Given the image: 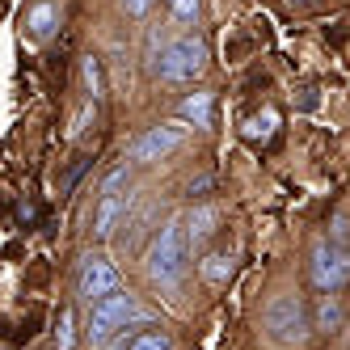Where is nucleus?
<instances>
[{
    "instance_id": "obj_8",
    "label": "nucleus",
    "mask_w": 350,
    "mask_h": 350,
    "mask_svg": "<svg viewBox=\"0 0 350 350\" xmlns=\"http://www.w3.org/2000/svg\"><path fill=\"white\" fill-rule=\"evenodd\" d=\"M182 232H186V245H190V249L203 245V241L215 232V211H211V207H194V211L186 215V224H182Z\"/></svg>"
},
{
    "instance_id": "obj_21",
    "label": "nucleus",
    "mask_w": 350,
    "mask_h": 350,
    "mask_svg": "<svg viewBox=\"0 0 350 350\" xmlns=\"http://www.w3.org/2000/svg\"><path fill=\"white\" fill-rule=\"evenodd\" d=\"M122 9H127L131 17H144L148 9H152V0H122Z\"/></svg>"
},
{
    "instance_id": "obj_3",
    "label": "nucleus",
    "mask_w": 350,
    "mask_h": 350,
    "mask_svg": "<svg viewBox=\"0 0 350 350\" xmlns=\"http://www.w3.org/2000/svg\"><path fill=\"white\" fill-rule=\"evenodd\" d=\"M144 321V312L135 308V295L127 291H110L102 299H93V312H89V346H102L110 334H118L122 325Z\"/></svg>"
},
{
    "instance_id": "obj_18",
    "label": "nucleus",
    "mask_w": 350,
    "mask_h": 350,
    "mask_svg": "<svg viewBox=\"0 0 350 350\" xmlns=\"http://www.w3.org/2000/svg\"><path fill=\"white\" fill-rule=\"evenodd\" d=\"M131 338H135V329H131V325H122V329H118V334H110L97 350H127V342H131Z\"/></svg>"
},
{
    "instance_id": "obj_4",
    "label": "nucleus",
    "mask_w": 350,
    "mask_h": 350,
    "mask_svg": "<svg viewBox=\"0 0 350 350\" xmlns=\"http://www.w3.org/2000/svg\"><path fill=\"white\" fill-rule=\"evenodd\" d=\"M203 68H207V46L198 42V38H178V42H169L165 51H161V81L169 85H190L203 77Z\"/></svg>"
},
{
    "instance_id": "obj_5",
    "label": "nucleus",
    "mask_w": 350,
    "mask_h": 350,
    "mask_svg": "<svg viewBox=\"0 0 350 350\" xmlns=\"http://www.w3.org/2000/svg\"><path fill=\"white\" fill-rule=\"evenodd\" d=\"M308 279L317 291L338 295L350 283V249L334 245V241H317L312 245V262H308Z\"/></svg>"
},
{
    "instance_id": "obj_16",
    "label": "nucleus",
    "mask_w": 350,
    "mask_h": 350,
    "mask_svg": "<svg viewBox=\"0 0 350 350\" xmlns=\"http://www.w3.org/2000/svg\"><path fill=\"white\" fill-rule=\"evenodd\" d=\"M85 85H89V93H93V102L102 97V64H97L93 55L85 59Z\"/></svg>"
},
{
    "instance_id": "obj_20",
    "label": "nucleus",
    "mask_w": 350,
    "mask_h": 350,
    "mask_svg": "<svg viewBox=\"0 0 350 350\" xmlns=\"http://www.w3.org/2000/svg\"><path fill=\"white\" fill-rule=\"evenodd\" d=\"M169 5H173V13H178V17H194L198 13V0H169Z\"/></svg>"
},
{
    "instance_id": "obj_22",
    "label": "nucleus",
    "mask_w": 350,
    "mask_h": 350,
    "mask_svg": "<svg viewBox=\"0 0 350 350\" xmlns=\"http://www.w3.org/2000/svg\"><path fill=\"white\" fill-rule=\"evenodd\" d=\"M334 237H338L334 245H342V249H350V224H346V219H338V224H334Z\"/></svg>"
},
{
    "instance_id": "obj_19",
    "label": "nucleus",
    "mask_w": 350,
    "mask_h": 350,
    "mask_svg": "<svg viewBox=\"0 0 350 350\" xmlns=\"http://www.w3.org/2000/svg\"><path fill=\"white\" fill-rule=\"evenodd\" d=\"M127 182H131V169H127V165H122V169H114V173H110V178H106V186H102V194H118V190H122V186H127Z\"/></svg>"
},
{
    "instance_id": "obj_6",
    "label": "nucleus",
    "mask_w": 350,
    "mask_h": 350,
    "mask_svg": "<svg viewBox=\"0 0 350 350\" xmlns=\"http://www.w3.org/2000/svg\"><path fill=\"white\" fill-rule=\"evenodd\" d=\"M186 131H190V127H182V122H161V127H148V131L131 144V161L148 165V161L169 157L173 148H178V144L186 139Z\"/></svg>"
},
{
    "instance_id": "obj_10",
    "label": "nucleus",
    "mask_w": 350,
    "mask_h": 350,
    "mask_svg": "<svg viewBox=\"0 0 350 350\" xmlns=\"http://www.w3.org/2000/svg\"><path fill=\"white\" fill-rule=\"evenodd\" d=\"M122 215V198L118 194H102V203H97V215H93V237L106 241L114 232V219Z\"/></svg>"
},
{
    "instance_id": "obj_9",
    "label": "nucleus",
    "mask_w": 350,
    "mask_h": 350,
    "mask_svg": "<svg viewBox=\"0 0 350 350\" xmlns=\"http://www.w3.org/2000/svg\"><path fill=\"white\" fill-rule=\"evenodd\" d=\"M312 329H321V334H338L342 329V304H338V295L321 291L317 312H312Z\"/></svg>"
},
{
    "instance_id": "obj_7",
    "label": "nucleus",
    "mask_w": 350,
    "mask_h": 350,
    "mask_svg": "<svg viewBox=\"0 0 350 350\" xmlns=\"http://www.w3.org/2000/svg\"><path fill=\"white\" fill-rule=\"evenodd\" d=\"M77 291L89 299H102V295H110V291H118V270H114V262L110 258H102V254H93V258H85L81 262V274H77Z\"/></svg>"
},
{
    "instance_id": "obj_1",
    "label": "nucleus",
    "mask_w": 350,
    "mask_h": 350,
    "mask_svg": "<svg viewBox=\"0 0 350 350\" xmlns=\"http://www.w3.org/2000/svg\"><path fill=\"white\" fill-rule=\"evenodd\" d=\"M186 262H190V245H186V232H182V219H169L165 228L152 237L148 245V258H144V270L148 279L165 291H178L182 274H186Z\"/></svg>"
},
{
    "instance_id": "obj_23",
    "label": "nucleus",
    "mask_w": 350,
    "mask_h": 350,
    "mask_svg": "<svg viewBox=\"0 0 350 350\" xmlns=\"http://www.w3.org/2000/svg\"><path fill=\"white\" fill-rule=\"evenodd\" d=\"M287 5H308V0H287Z\"/></svg>"
},
{
    "instance_id": "obj_14",
    "label": "nucleus",
    "mask_w": 350,
    "mask_h": 350,
    "mask_svg": "<svg viewBox=\"0 0 350 350\" xmlns=\"http://www.w3.org/2000/svg\"><path fill=\"white\" fill-rule=\"evenodd\" d=\"M127 350H169V338L161 329H144V334H135L127 342Z\"/></svg>"
},
{
    "instance_id": "obj_12",
    "label": "nucleus",
    "mask_w": 350,
    "mask_h": 350,
    "mask_svg": "<svg viewBox=\"0 0 350 350\" xmlns=\"http://www.w3.org/2000/svg\"><path fill=\"white\" fill-rule=\"evenodd\" d=\"M55 26H59V9L55 5H46V0H42V5L30 9V34L34 38H51Z\"/></svg>"
},
{
    "instance_id": "obj_2",
    "label": "nucleus",
    "mask_w": 350,
    "mask_h": 350,
    "mask_svg": "<svg viewBox=\"0 0 350 350\" xmlns=\"http://www.w3.org/2000/svg\"><path fill=\"white\" fill-rule=\"evenodd\" d=\"M262 325L274 346H299V342H308V329H312L308 308L299 295H274L262 312Z\"/></svg>"
},
{
    "instance_id": "obj_11",
    "label": "nucleus",
    "mask_w": 350,
    "mask_h": 350,
    "mask_svg": "<svg viewBox=\"0 0 350 350\" xmlns=\"http://www.w3.org/2000/svg\"><path fill=\"white\" fill-rule=\"evenodd\" d=\"M198 274H203L211 287H224V283L232 279V258L228 254H207L203 262H198Z\"/></svg>"
},
{
    "instance_id": "obj_17",
    "label": "nucleus",
    "mask_w": 350,
    "mask_h": 350,
    "mask_svg": "<svg viewBox=\"0 0 350 350\" xmlns=\"http://www.w3.org/2000/svg\"><path fill=\"white\" fill-rule=\"evenodd\" d=\"M274 122H279V114H274V110H266V114H258L254 122H249V135H254V139L262 135V139H266V135L274 131Z\"/></svg>"
},
{
    "instance_id": "obj_15",
    "label": "nucleus",
    "mask_w": 350,
    "mask_h": 350,
    "mask_svg": "<svg viewBox=\"0 0 350 350\" xmlns=\"http://www.w3.org/2000/svg\"><path fill=\"white\" fill-rule=\"evenodd\" d=\"M72 325H77V321H72V308H64V312H59V329H55V346H59V350H72V342H77Z\"/></svg>"
},
{
    "instance_id": "obj_13",
    "label": "nucleus",
    "mask_w": 350,
    "mask_h": 350,
    "mask_svg": "<svg viewBox=\"0 0 350 350\" xmlns=\"http://www.w3.org/2000/svg\"><path fill=\"white\" fill-rule=\"evenodd\" d=\"M182 118L194 127H211V93H190L182 102Z\"/></svg>"
}]
</instances>
